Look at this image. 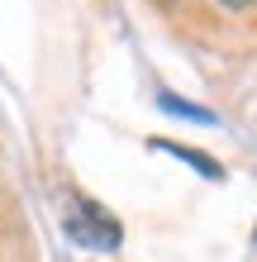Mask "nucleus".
I'll use <instances>...</instances> for the list:
<instances>
[{"label": "nucleus", "instance_id": "nucleus-3", "mask_svg": "<svg viewBox=\"0 0 257 262\" xmlns=\"http://www.w3.org/2000/svg\"><path fill=\"white\" fill-rule=\"evenodd\" d=\"M157 105H162L167 115H181V119H200V124H209V119H215L209 110H200V105H186V100H176V96H157Z\"/></svg>", "mask_w": 257, "mask_h": 262}, {"label": "nucleus", "instance_id": "nucleus-1", "mask_svg": "<svg viewBox=\"0 0 257 262\" xmlns=\"http://www.w3.org/2000/svg\"><path fill=\"white\" fill-rule=\"evenodd\" d=\"M62 229H67V238L72 243H81V248H100V253H110V248H119V238H124V229H119V220L110 210H100L96 200H72V210H67V220H62Z\"/></svg>", "mask_w": 257, "mask_h": 262}, {"label": "nucleus", "instance_id": "nucleus-4", "mask_svg": "<svg viewBox=\"0 0 257 262\" xmlns=\"http://www.w3.org/2000/svg\"><path fill=\"white\" fill-rule=\"evenodd\" d=\"M224 5H229V10H243V5H252V0H224Z\"/></svg>", "mask_w": 257, "mask_h": 262}, {"label": "nucleus", "instance_id": "nucleus-2", "mask_svg": "<svg viewBox=\"0 0 257 262\" xmlns=\"http://www.w3.org/2000/svg\"><path fill=\"white\" fill-rule=\"evenodd\" d=\"M153 148H162V152H172V158H181V162H191L200 177H224V167L215 162V158H205V152H195V148H186V143H167V138H153Z\"/></svg>", "mask_w": 257, "mask_h": 262}]
</instances>
